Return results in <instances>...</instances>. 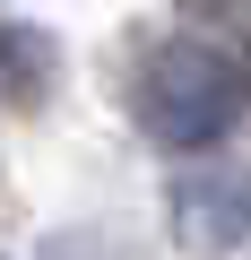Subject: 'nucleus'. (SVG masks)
Wrapping results in <instances>:
<instances>
[{"label":"nucleus","mask_w":251,"mask_h":260,"mask_svg":"<svg viewBox=\"0 0 251 260\" xmlns=\"http://www.w3.org/2000/svg\"><path fill=\"white\" fill-rule=\"evenodd\" d=\"M52 70H61V52L35 18H0V87H9V104H44Z\"/></svg>","instance_id":"obj_3"},{"label":"nucleus","mask_w":251,"mask_h":260,"mask_svg":"<svg viewBox=\"0 0 251 260\" xmlns=\"http://www.w3.org/2000/svg\"><path fill=\"white\" fill-rule=\"evenodd\" d=\"M165 225H173V243H182L191 260L242 251V243H251V174H234V165H191V174H173Z\"/></svg>","instance_id":"obj_2"},{"label":"nucleus","mask_w":251,"mask_h":260,"mask_svg":"<svg viewBox=\"0 0 251 260\" xmlns=\"http://www.w3.org/2000/svg\"><path fill=\"white\" fill-rule=\"evenodd\" d=\"M173 9H182L199 35H217V44H234V52L251 61V0H173Z\"/></svg>","instance_id":"obj_4"},{"label":"nucleus","mask_w":251,"mask_h":260,"mask_svg":"<svg viewBox=\"0 0 251 260\" xmlns=\"http://www.w3.org/2000/svg\"><path fill=\"white\" fill-rule=\"evenodd\" d=\"M251 113V61L217 35H165L139 70V130L156 148L191 156V148H217L225 130Z\"/></svg>","instance_id":"obj_1"}]
</instances>
